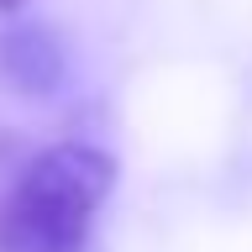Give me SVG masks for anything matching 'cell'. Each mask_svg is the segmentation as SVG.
Instances as JSON below:
<instances>
[{
	"label": "cell",
	"mask_w": 252,
	"mask_h": 252,
	"mask_svg": "<svg viewBox=\"0 0 252 252\" xmlns=\"http://www.w3.org/2000/svg\"><path fill=\"white\" fill-rule=\"evenodd\" d=\"M110 189V153L90 142L47 147L0 200V252H90Z\"/></svg>",
	"instance_id": "obj_1"
},
{
	"label": "cell",
	"mask_w": 252,
	"mask_h": 252,
	"mask_svg": "<svg viewBox=\"0 0 252 252\" xmlns=\"http://www.w3.org/2000/svg\"><path fill=\"white\" fill-rule=\"evenodd\" d=\"M0 74L21 94H53L63 79V47L42 27H11L0 37Z\"/></svg>",
	"instance_id": "obj_2"
},
{
	"label": "cell",
	"mask_w": 252,
	"mask_h": 252,
	"mask_svg": "<svg viewBox=\"0 0 252 252\" xmlns=\"http://www.w3.org/2000/svg\"><path fill=\"white\" fill-rule=\"evenodd\" d=\"M27 0H0V16H11V11H21Z\"/></svg>",
	"instance_id": "obj_3"
}]
</instances>
